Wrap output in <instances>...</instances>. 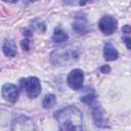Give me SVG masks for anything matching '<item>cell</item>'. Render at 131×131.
<instances>
[{
  "mask_svg": "<svg viewBox=\"0 0 131 131\" xmlns=\"http://www.w3.org/2000/svg\"><path fill=\"white\" fill-rule=\"evenodd\" d=\"M54 119L63 131H80L83 129V116L75 105H68L54 114Z\"/></svg>",
  "mask_w": 131,
  "mask_h": 131,
  "instance_id": "1",
  "label": "cell"
},
{
  "mask_svg": "<svg viewBox=\"0 0 131 131\" xmlns=\"http://www.w3.org/2000/svg\"><path fill=\"white\" fill-rule=\"evenodd\" d=\"M79 58V50L73 45L60 47L51 53L50 59L54 66L63 67L75 62Z\"/></svg>",
  "mask_w": 131,
  "mask_h": 131,
  "instance_id": "2",
  "label": "cell"
},
{
  "mask_svg": "<svg viewBox=\"0 0 131 131\" xmlns=\"http://www.w3.org/2000/svg\"><path fill=\"white\" fill-rule=\"evenodd\" d=\"M20 88L24 89L30 98H36L41 93V83L37 77H29L19 81Z\"/></svg>",
  "mask_w": 131,
  "mask_h": 131,
  "instance_id": "3",
  "label": "cell"
},
{
  "mask_svg": "<svg viewBox=\"0 0 131 131\" xmlns=\"http://www.w3.org/2000/svg\"><path fill=\"white\" fill-rule=\"evenodd\" d=\"M11 130L14 131H33L36 130V126L30 118L26 116H18L12 120Z\"/></svg>",
  "mask_w": 131,
  "mask_h": 131,
  "instance_id": "4",
  "label": "cell"
},
{
  "mask_svg": "<svg viewBox=\"0 0 131 131\" xmlns=\"http://www.w3.org/2000/svg\"><path fill=\"white\" fill-rule=\"evenodd\" d=\"M98 27H99V30L104 35H112L113 33L116 32L118 28V21L112 15H104L100 18L98 23Z\"/></svg>",
  "mask_w": 131,
  "mask_h": 131,
  "instance_id": "5",
  "label": "cell"
},
{
  "mask_svg": "<svg viewBox=\"0 0 131 131\" xmlns=\"http://www.w3.org/2000/svg\"><path fill=\"white\" fill-rule=\"evenodd\" d=\"M83 81H84V73L80 69H74L73 71H71L67 79L68 85L74 90H80L83 86Z\"/></svg>",
  "mask_w": 131,
  "mask_h": 131,
  "instance_id": "6",
  "label": "cell"
},
{
  "mask_svg": "<svg viewBox=\"0 0 131 131\" xmlns=\"http://www.w3.org/2000/svg\"><path fill=\"white\" fill-rule=\"evenodd\" d=\"M2 96L6 101L14 103L18 99V89L15 85L6 83L2 86Z\"/></svg>",
  "mask_w": 131,
  "mask_h": 131,
  "instance_id": "7",
  "label": "cell"
},
{
  "mask_svg": "<svg viewBox=\"0 0 131 131\" xmlns=\"http://www.w3.org/2000/svg\"><path fill=\"white\" fill-rule=\"evenodd\" d=\"M73 30L79 35H84L88 33L89 24H88L87 17L84 14H78L75 17V20L73 24Z\"/></svg>",
  "mask_w": 131,
  "mask_h": 131,
  "instance_id": "8",
  "label": "cell"
},
{
  "mask_svg": "<svg viewBox=\"0 0 131 131\" xmlns=\"http://www.w3.org/2000/svg\"><path fill=\"white\" fill-rule=\"evenodd\" d=\"M103 57L105 60L112 61L119 57V52L111 43H106L103 48Z\"/></svg>",
  "mask_w": 131,
  "mask_h": 131,
  "instance_id": "9",
  "label": "cell"
},
{
  "mask_svg": "<svg viewBox=\"0 0 131 131\" xmlns=\"http://www.w3.org/2000/svg\"><path fill=\"white\" fill-rule=\"evenodd\" d=\"M2 49H3V52L6 56L13 57L16 55V45H15L14 41H12V40L6 39L3 43Z\"/></svg>",
  "mask_w": 131,
  "mask_h": 131,
  "instance_id": "10",
  "label": "cell"
},
{
  "mask_svg": "<svg viewBox=\"0 0 131 131\" xmlns=\"http://www.w3.org/2000/svg\"><path fill=\"white\" fill-rule=\"evenodd\" d=\"M68 38H69L68 34L61 28H56L54 30V33H53V36H52L53 42H55V43H61V42L67 41Z\"/></svg>",
  "mask_w": 131,
  "mask_h": 131,
  "instance_id": "11",
  "label": "cell"
},
{
  "mask_svg": "<svg viewBox=\"0 0 131 131\" xmlns=\"http://www.w3.org/2000/svg\"><path fill=\"white\" fill-rule=\"evenodd\" d=\"M93 120H94V123L97 127H104V119H103V115L100 111V108L98 106L94 107L93 108Z\"/></svg>",
  "mask_w": 131,
  "mask_h": 131,
  "instance_id": "12",
  "label": "cell"
},
{
  "mask_svg": "<svg viewBox=\"0 0 131 131\" xmlns=\"http://www.w3.org/2000/svg\"><path fill=\"white\" fill-rule=\"evenodd\" d=\"M95 97H96V95H95L94 90L93 89H90V90L88 89V91L84 95L81 96V101H83L84 103H87V104H91L95 100Z\"/></svg>",
  "mask_w": 131,
  "mask_h": 131,
  "instance_id": "13",
  "label": "cell"
},
{
  "mask_svg": "<svg viewBox=\"0 0 131 131\" xmlns=\"http://www.w3.org/2000/svg\"><path fill=\"white\" fill-rule=\"evenodd\" d=\"M56 101V98H55V95L54 94H47L44 98H43V101H42V105L44 108H50L54 105Z\"/></svg>",
  "mask_w": 131,
  "mask_h": 131,
  "instance_id": "14",
  "label": "cell"
},
{
  "mask_svg": "<svg viewBox=\"0 0 131 131\" xmlns=\"http://www.w3.org/2000/svg\"><path fill=\"white\" fill-rule=\"evenodd\" d=\"M21 47L26 51H29L30 50V41H29V39H24L21 41Z\"/></svg>",
  "mask_w": 131,
  "mask_h": 131,
  "instance_id": "15",
  "label": "cell"
},
{
  "mask_svg": "<svg viewBox=\"0 0 131 131\" xmlns=\"http://www.w3.org/2000/svg\"><path fill=\"white\" fill-rule=\"evenodd\" d=\"M34 27H36L41 33H43V32H45V30H46V28H45V25H44V23L43 21H39V24H37V25H34Z\"/></svg>",
  "mask_w": 131,
  "mask_h": 131,
  "instance_id": "16",
  "label": "cell"
},
{
  "mask_svg": "<svg viewBox=\"0 0 131 131\" xmlns=\"http://www.w3.org/2000/svg\"><path fill=\"white\" fill-rule=\"evenodd\" d=\"M110 71H111V68H110V66H102L101 68H100V72L101 73H103V74H107V73H110Z\"/></svg>",
  "mask_w": 131,
  "mask_h": 131,
  "instance_id": "17",
  "label": "cell"
},
{
  "mask_svg": "<svg viewBox=\"0 0 131 131\" xmlns=\"http://www.w3.org/2000/svg\"><path fill=\"white\" fill-rule=\"evenodd\" d=\"M70 1H72V2L75 3V4L83 5V4H85V3H87V2H89V1H91V0H70Z\"/></svg>",
  "mask_w": 131,
  "mask_h": 131,
  "instance_id": "18",
  "label": "cell"
},
{
  "mask_svg": "<svg viewBox=\"0 0 131 131\" xmlns=\"http://www.w3.org/2000/svg\"><path fill=\"white\" fill-rule=\"evenodd\" d=\"M122 32H123L124 34H129V33H131V27H130L129 25L124 26L123 29H122Z\"/></svg>",
  "mask_w": 131,
  "mask_h": 131,
  "instance_id": "19",
  "label": "cell"
},
{
  "mask_svg": "<svg viewBox=\"0 0 131 131\" xmlns=\"http://www.w3.org/2000/svg\"><path fill=\"white\" fill-rule=\"evenodd\" d=\"M124 41H125V44H126L127 48L131 50V37H127V38H125Z\"/></svg>",
  "mask_w": 131,
  "mask_h": 131,
  "instance_id": "20",
  "label": "cell"
},
{
  "mask_svg": "<svg viewBox=\"0 0 131 131\" xmlns=\"http://www.w3.org/2000/svg\"><path fill=\"white\" fill-rule=\"evenodd\" d=\"M2 1H4V2H9V3H15V2H17L18 0H2Z\"/></svg>",
  "mask_w": 131,
  "mask_h": 131,
  "instance_id": "21",
  "label": "cell"
},
{
  "mask_svg": "<svg viewBox=\"0 0 131 131\" xmlns=\"http://www.w3.org/2000/svg\"><path fill=\"white\" fill-rule=\"evenodd\" d=\"M30 1H32V2H35V1H38V0H30Z\"/></svg>",
  "mask_w": 131,
  "mask_h": 131,
  "instance_id": "22",
  "label": "cell"
}]
</instances>
